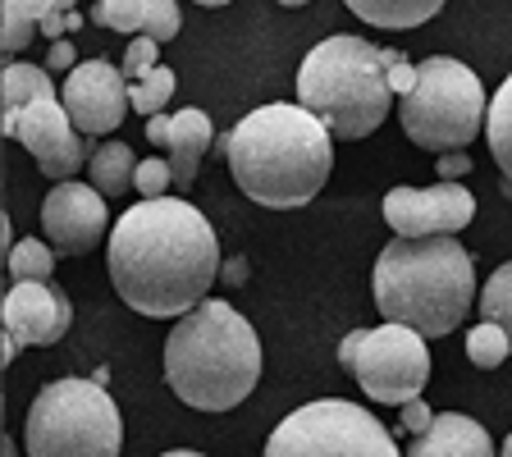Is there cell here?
Segmentation results:
<instances>
[{
  "instance_id": "1",
  "label": "cell",
  "mask_w": 512,
  "mask_h": 457,
  "mask_svg": "<svg viewBox=\"0 0 512 457\" xmlns=\"http://www.w3.org/2000/svg\"><path fill=\"white\" fill-rule=\"evenodd\" d=\"M106 266L119 302L151 320H179L211 293L220 275V243L197 206L151 197L115 220Z\"/></svg>"
},
{
  "instance_id": "2",
  "label": "cell",
  "mask_w": 512,
  "mask_h": 457,
  "mask_svg": "<svg viewBox=\"0 0 512 457\" xmlns=\"http://www.w3.org/2000/svg\"><path fill=\"white\" fill-rule=\"evenodd\" d=\"M224 160L252 202L270 211H298L330 179L334 133L307 106L275 101L238 119Z\"/></svg>"
},
{
  "instance_id": "3",
  "label": "cell",
  "mask_w": 512,
  "mask_h": 457,
  "mask_svg": "<svg viewBox=\"0 0 512 457\" xmlns=\"http://www.w3.org/2000/svg\"><path fill=\"white\" fill-rule=\"evenodd\" d=\"M261 339L229 302H197L165 339V380L192 412H234L261 380Z\"/></svg>"
},
{
  "instance_id": "4",
  "label": "cell",
  "mask_w": 512,
  "mask_h": 457,
  "mask_svg": "<svg viewBox=\"0 0 512 457\" xmlns=\"http://www.w3.org/2000/svg\"><path fill=\"white\" fill-rule=\"evenodd\" d=\"M476 302V270L453 234L394 238L375 261V307L389 325L444 339Z\"/></svg>"
},
{
  "instance_id": "5",
  "label": "cell",
  "mask_w": 512,
  "mask_h": 457,
  "mask_svg": "<svg viewBox=\"0 0 512 457\" xmlns=\"http://www.w3.org/2000/svg\"><path fill=\"white\" fill-rule=\"evenodd\" d=\"M398 51L371 46L366 37H325L311 46L298 69V106H307L339 142L371 138L389 119L394 87H389V64Z\"/></svg>"
},
{
  "instance_id": "6",
  "label": "cell",
  "mask_w": 512,
  "mask_h": 457,
  "mask_svg": "<svg viewBox=\"0 0 512 457\" xmlns=\"http://www.w3.org/2000/svg\"><path fill=\"white\" fill-rule=\"evenodd\" d=\"M28 457H119L124 453V421L115 398L96 380H51L32 398L23 421Z\"/></svg>"
},
{
  "instance_id": "7",
  "label": "cell",
  "mask_w": 512,
  "mask_h": 457,
  "mask_svg": "<svg viewBox=\"0 0 512 457\" xmlns=\"http://www.w3.org/2000/svg\"><path fill=\"white\" fill-rule=\"evenodd\" d=\"M490 115L485 87L462 60L448 55H430L416 64V87L398 106V124H403L407 142L421 151H462L480 133Z\"/></svg>"
},
{
  "instance_id": "8",
  "label": "cell",
  "mask_w": 512,
  "mask_h": 457,
  "mask_svg": "<svg viewBox=\"0 0 512 457\" xmlns=\"http://www.w3.org/2000/svg\"><path fill=\"white\" fill-rule=\"evenodd\" d=\"M261 457H403L375 412L348 398H320L288 412L266 439Z\"/></svg>"
},
{
  "instance_id": "9",
  "label": "cell",
  "mask_w": 512,
  "mask_h": 457,
  "mask_svg": "<svg viewBox=\"0 0 512 457\" xmlns=\"http://www.w3.org/2000/svg\"><path fill=\"white\" fill-rule=\"evenodd\" d=\"M352 375H357V384H362V394L371 398V403H384V407L412 403V398H421V389H426V380H430L426 334L384 320L380 330L366 334Z\"/></svg>"
},
{
  "instance_id": "10",
  "label": "cell",
  "mask_w": 512,
  "mask_h": 457,
  "mask_svg": "<svg viewBox=\"0 0 512 457\" xmlns=\"http://www.w3.org/2000/svg\"><path fill=\"white\" fill-rule=\"evenodd\" d=\"M0 133H5V138H19L23 147H28V156L37 160V170L51 183L74 179L78 165L92 160L60 96H42V101H32V106H23V110H5Z\"/></svg>"
},
{
  "instance_id": "11",
  "label": "cell",
  "mask_w": 512,
  "mask_h": 457,
  "mask_svg": "<svg viewBox=\"0 0 512 457\" xmlns=\"http://www.w3.org/2000/svg\"><path fill=\"white\" fill-rule=\"evenodd\" d=\"M476 215V197L462 183L439 179L435 188H389L384 192V220L394 229V238H439L467 229Z\"/></svg>"
},
{
  "instance_id": "12",
  "label": "cell",
  "mask_w": 512,
  "mask_h": 457,
  "mask_svg": "<svg viewBox=\"0 0 512 457\" xmlns=\"http://www.w3.org/2000/svg\"><path fill=\"white\" fill-rule=\"evenodd\" d=\"M60 101L83 138L115 133L124 124V115L133 110L124 69H115L110 60H83L78 69H69L60 83Z\"/></svg>"
},
{
  "instance_id": "13",
  "label": "cell",
  "mask_w": 512,
  "mask_h": 457,
  "mask_svg": "<svg viewBox=\"0 0 512 457\" xmlns=\"http://www.w3.org/2000/svg\"><path fill=\"white\" fill-rule=\"evenodd\" d=\"M42 229L55 252H64V256L92 252L110 229L106 197H101L92 183H74V179L55 183L42 202Z\"/></svg>"
},
{
  "instance_id": "14",
  "label": "cell",
  "mask_w": 512,
  "mask_h": 457,
  "mask_svg": "<svg viewBox=\"0 0 512 457\" xmlns=\"http://www.w3.org/2000/svg\"><path fill=\"white\" fill-rule=\"evenodd\" d=\"M0 320H5V334H14L28 348H51L69 334L74 307H69V293L55 284H14L5 293Z\"/></svg>"
},
{
  "instance_id": "15",
  "label": "cell",
  "mask_w": 512,
  "mask_h": 457,
  "mask_svg": "<svg viewBox=\"0 0 512 457\" xmlns=\"http://www.w3.org/2000/svg\"><path fill=\"white\" fill-rule=\"evenodd\" d=\"M407 457H499L490 430L462 412H439L426 435H412Z\"/></svg>"
},
{
  "instance_id": "16",
  "label": "cell",
  "mask_w": 512,
  "mask_h": 457,
  "mask_svg": "<svg viewBox=\"0 0 512 457\" xmlns=\"http://www.w3.org/2000/svg\"><path fill=\"white\" fill-rule=\"evenodd\" d=\"M215 142V128H211V115L197 106H183L174 110V128H170V170H174V188H188L202 170V156L206 147Z\"/></svg>"
},
{
  "instance_id": "17",
  "label": "cell",
  "mask_w": 512,
  "mask_h": 457,
  "mask_svg": "<svg viewBox=\"0 0 512 457\" xmlns=\"http://www.w3.org/2000/svg\"><path fill=\"white\" fill-rule=\"evenodd\" d=\"M352 14L371 28H384V32H403V28H421L430 23L439 10H444V0H343Z\"/></svg>"
},
{
  "instance_id": "18",
  "label": "cell",
  "mask_w": 512,
  "mask_h": 457,
  "mask_svg": "<svg viewBox=\"0 0 512 457\" xmlns=\"http://www.w3.org/2000/svg\"><path fill=\"white\" fill-rule=\"evenodd\" d=\"M133 174H138V156L124 142H106L96 147L87 160V183H92L101 197H119V192H133Z\"/></svg>"
},
{
  "instance_id": "19",
  "label": "cell",
  "mask_w": 512,
  "mask_h": 457,
  "mask_svg": "<svg viewBox=\"0 0 512 457\" xmlns=\"http://www.w3.org/2000/svg\"><path fill=\"white\" fill-rule=\"evenodd\" d=\"M0 96H5V110H23L32 101H42V96H60L51 83V69L42 64H10L5 74H0Z\"/></svg>"
},
{
  "instance_id": "20",
  "label": "cell",
  "mask_w": 512,
  "mask_h": 457,
  "mask_svg": "<svg viewBox=\"0 0 512 457\" xmlns=\"http://www.w3.org/2000/svg\"><path fill=\"white\" fill-rule=\"evenodd\" d=\"M485 138H490V151L499 160L503 179L512 183V74L499 83V92L490 96V115H485Z\"/></svg>"
},
{
  "instance_id": "21",
  "label": "cell",
  "mask_w": 512,
  "mask_h": 457,
  "mask_svg": "<svg viewBox=\"0 0 512 457\" xmlns=\"http://www.w3.org/2000/svg\"><path fill=\"white\" fill-rule=\"evenodd\" d=\"M14 284H51L55 270V247H46L42 238H19L10 247V261H5Z\"/></svg>"
},
{
  "instance_id": "22",
  "label": "cell",
  "mask_w": 512,
  "mask_h": 457,
  "mask_svg": "<svg viewBox=\"0 0 512 457\" xmlns=\"http://www.w3.org/2000/svg\"><path fill=\"white\" fill-rule=\"evenodd\" d=\"M174 87H179V78H174V69H165V64H156L147 78H138V83H128V101H133V110H138L142 119L160 115V110L170 106Z\"/></svg>"
},
{
  "instance_id": "23",
  "label": "cell",
  "mask_w": 512,
  "mask_h": 457,
  "mask_svg": "<svg viewBox=\"0 0 512 457\" xmlns=\"http://www.w3.org/2000/svg\"><path fill=\"white\" fill-rule=\"evenodd\" d=\"M480 316L494 320L512 343V261H503V266L485 279V288H480Z\"/></svg>"
},
{
  "instance_id": "24",
  "label": "cell",
  "mask_w": 512,
  "mask_h": 457,
  "mask_svg": "<svg viewBox=\"0 0 512 457\" xmlns=\"http://www.w3.org/2000/svg\"><path fill=\"white\" fill-rule=\"evenodd\" d=\"M467 357H471V366H480V371H494V366H503L512 357V343L494 320H480L476 330H467Z\"/></svg>"
},
{
  "instance_id": "25",
  "label": "cell",
  "mask_w": 512,
  "mask_h": 457,
  "mask_svg": "<svg viewBox=\"0 0 512 457\" xmlns=\"http://www.w3.org/2000/svg\"><path fill=\"white\" fill-rule=\"evenodd\" d=\"M92 23L115 32H142L147 28V0H101L92 10Z\"/></svg>"
},
{
  "instance_id": "26",
  "label": "cell",
  "mask_w": 512,
  "mask_h": 457,
  "mask_svg": "<svg viewBox=\"0 0 512 457\" xmlns=\"http://www.w3.org/2000/svg\"><path fill=\"white\" fill-rule=\"evenodd\" d=\"M170 188H174L170 156H147V160H138V174H133V192H142V202H151V197H170Z\"/></svg>"
},
{
  "instance_id": "27",
  "label": "cell",
  "mask_w": 512,
  "mask_h": 457,
  "mask_svg": "<svg viewBox=\"0 0 512 457\" xmlns=\"http://www.w3.org/2000/svg\"><path fill=\"white\" fill-rule=\"evenodd\" d=\"M0 32H5V51H23V46H32L37 19L23 10L19 0H5V10H0Z\"/></svg>"
},
{
  "instance_id": "28",
  "label": "cell",
  "mask_w": 512,
  "mask_h": 457,
  "mask_svg": "<svg viewBox=\"0 0 512 457\" xmlns=\"http://www.w3.org/2000/svg\"><path fill=\"white\" fill-rule=\"evenodd\" d=\"M183 28V14H179V0H147V37L151 42H174Z\"/></svg>"
},
{
  "instance_id": "29",
  "label": "cell",
  "mask_w": 512,
  "mask_h": 457,
  "mask_svg": "<svg viewBox=\"0 0 512 457\" xmlns=\"http://www.w3.org/2000/svg\"><path fill=\"white\" fill-rule=\"evenodd\" d=\"M156 55H160V42H151L147 32H142V37H133V42H128V51H124V64H119L128 83H138V78H147L151 69L160 64Z\"/></svg>"
},
{
  "instance_id": "30",
  "label": "cell",
  "mask_w": 512,
  "mask_h": 457,
  "mask_svg": "<svg viewBox=\"0 0 512 457\" xmlns=\"http://www.w3.org/2000/svg\"><path fill=\"white\" fill-rule=\"evenodd\" d=\"M435 416H439V412H430L421 398H412V403H403V416H398V421H403L407 435H426V430L435 426Z\"/></svg>"
},
{
  "instance_id": "31",
  "label": "cell",
  "mask_w": 512,
  "mask_h": 457,
  "mask_svg": "<svg viewBox=\"0 0 512 457\" xmlns=\"http://www.w3.org/2000/svg\"><path fill=\"white\" fill-rule=\"evenodd\" d=\"M46 69L51 74H69V69H78V51L69 37H60V42H51V55H46Z\"/></svg>"
},
{
  "instance_id": "32",
  "label": "cell",
  "mask_w": 512,
  "mask_h": 457,
  "mask_svg": "<svg viewBox=\"0 0 512 457\" xmlns=\"http://www.w3.org/2000/svg\"><path fill=\"white\" fill-rule=\"evenodd\" d=\"M435 170H439V179H448V183H458L462 174L471 170V156H462V151H444V156L435 160Z\"/></svg>"
},
{
  "instance_id": "33",
  "label": "cell",
  "mask_w": 512,
  "mask_h": 457,
  "mask_svg": "<svg viewBox=\"0 0 512 457\" xmlns=\"http://www.w3.org/2000/svg\"><path fill=\"white\" fill-rule=\"evenodd\" d=\"M389 87H394L398 96H407L416 87V64H407V55H398V60L389 64Z\"/></svg>"
},
{
  "instance_id": "34",
  "label": "cell",
  "mask_w": 512,
  "mask_h": 457,
  "mask_svg": "<svg viewBox=\"0 0 512 457\" xmlns=\"http://www.w3.org/2000/svg\"><path fill=\"white\" fill-rule=\"evenodd\" d=\"M366 334H371V330H352L348 339L339 343V366H343V371H352V366H357V352H362Z\"/></svg>"
},
{
  "instance_id": "35",
  "label": "cell",
  "mask_w": 512,
  "mask_h": 457,
  "mask_svg": "<svg viewBox=\"0 0 512 457\" xmlns=\"http://www.w3.org/2000/svg\"><path fill=\"white\" fill-rule=\"evenodd\" d=\"M170 128H174V115H151L147 119V142H156V147H170Z\"/></svg>"
},
{
  "instance_id": "36",
  "label": "cell",
  "mask_w": 512,
  "mask_h": 457,
  "mask_svg": "<svg viewBox=\"0 0 512 457\" xmlns=\"http://www.w3.org/2000/svg\"><path fill=\"white\" fill-rule=\"evenodd\" d=\"M19 5L32 14V19H37V28H42L51 14H60V10H55V0H19Z\"/></svg>"
},
{
  "instance_id": "37",
  "label": "cell",
  "mask_w": 512,
  "mask_h": 457,
  "mask_svg": "<svg viewBox=\"0 0 512 457\" xmlns=\"http://www.w3.org/2000/svg\"><path fill=\"white\" fill-rule=\"evenodd\" d=\"M64 32H69V23H64V14H51V19L42 23V37H51V42H60Z\"/></svg>"
},
{
  "instance_id": "38",
  "label": "cell",
  "mask_w": 512,
  "mask_h": 457,
  "mask_svg": "<svg viewBox=\"0 0 512 457\" xmlns=\"http://www.w3.org/2000/svg\"><path fill=\"white\" fill-rule=\"evenodd\" d=\"M19 348H23V343L14 339V334H5V343H0V362L10 366V362H14V352H19Z\"/></svg>"
},
{
  "instance_id": "39",
  "label": "cell",
  "mask_w": 512,
  "mask_h": 457,
  "mask_svg": "<svg viewBox=\"0 0 512 457\" xmlns=\"http://www.w3.org/2000/svg\"><path fill=\"white\" fill-rule=\"evenodd\" d=\"M243 279H247V261L234 256V261H229V284H243Z\"/></svg>"
},
{
  "instance_id": "40",
  "label": "cell",
  "mask_w": 512,
  "mask_h": 457,
  "mask_svg": "<svg viewBox=\"0 0 512 457\" xmlns=\"http://www.w3.org/2000/svg\"><path fill=\"white\" fill-rule=\"evenodd\" d=\"M0 243H5V247H14V224H10V215L0 220Z\"/></svg>"
},
{
  "instance_id": "41",
  "label": "cell",
  "mask_w": 512,
  "mask_h": 457,
  "mask_svg": "<svg viewBox=\"0 0 512 457\" xmlns=\"http://www.w3.org/2000/svg\"><path fill=\"white\" fill-rule=\"evenodd\" d=\"M0 457H19V448H14L10 435H5V444H0Z\"/></svg>"
},
{
  "instance_id": "42",
  "label": "cell",
  "mask_w": 512,
  "mask_h": 457,
  "mask_svg": "<svg viewBox=\"0 0 512 457\" xmlns=\"http://www.w3.org/2000/svg\"><path fill=\"white\" fill-rule=\"evenodd\" d=\"M55 10H60V14H74V10H78V0H55Z\"/></svg>"
},
{
  "instance_id": "43",
  "label": "cell",
  "mask_w": 512,
  "mask_h": 457,
  "mask_svg": "<svg viewBox=\"0 0 512 457\" xmlns=\"http://www.w3.org/2000/svg\"><path fill=\"white\" fill-rule=\"evenodd\" d=\"M160 457H206V453H192V448H174V453H160Z\"/></svg>"
},
{
  "instance_id": "44",
  "label": "cell",
  "mask_w": 512,
  "mask_h": 457,
  "mask_svg": "<svg viewBox=\"0 0 512 457\" xmlns=\"http://www.w3.org/2000/svg\"><path fill=\"white\" fill-rule=\"evenodd\" d=\"M279 5H288V10H302V5H311V0H279Z\"/></svg>"
},
{
  "instance_id": "45",
  "label": "cell",
  "mask_w": 512,
  "mask_h": 457,
  "mask_svg": "<svg viewBox=\"0 0 512 457\" xmlns=\"http://www.w3.org/2000/svg\"><path fill=\"white\" fill-rule=\"evenodd\" d=\"M499 457H512V435L503 439V448H499Z\"/></svg>"
},
{
  "instance_id": "46",
  "label": "cell",
  "mask_w": 512,
  "mask_h": 457,
  "mask_svg": "<svg viewBox=\"0 0 512 457\" xmlns=\"http://www.w3.org/2000/svg\"><path fill=\"white\" fill-rule=\"evenodd\" d=\"M192 5H229V0H192Z\"/></svg>"
},
{
  "instance_id": "47",
  "label": "cell",
  "mask_w": 512,
  "mask_h": 457,
  "mask_svg": "<svg viewBox=\"0 0 512 457\" xmlns=\"http://www.w3.org/2000/svg\"><path fill=\"white\" fill-rule=\"evenodd\" d=\"M96 5H101V0H96Z\"/></svg>"
}]
</instances>
